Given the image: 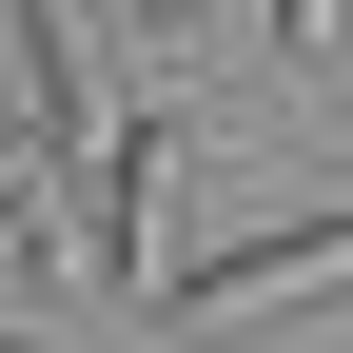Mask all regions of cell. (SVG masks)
Wrapping results in <instances>:
<instances>
[{
    "label": "cell",
    "mask_w": 353,
    "mask_h": 353,
    "mask_svg": "<svg viewBox=\"0 0 353 353\" xmlns=\"http://www.w3.org/2000/svg\"><path fill=\"white\" fill-rule=\"evenodd\" d=\"M157 176H176V118H118V138H99V275L118 294H176L157 275Z\"/></svg>",
    "instance_id": "3957f363"
},
{
    "label": "cell",
    "mask_w": 353,
    "mask_h": 353,
    "mask_svg": "<svg viewBox=\"0 0 353 353\" xmlns=\"http://www.w3.org/2000/svg\"><path fill=\"white\" fill-rule=\"evenodd\" d=\"M0 20H20V138L79 176V157L118 138V99H99V0H0Z\"/></svg>",
    "instance_id": "7a4b0ae2"
},
{
    "label": "cell",
    "mask_w": 353,
    "mask_h": 353,
    "mask_svg": "<svg viewBox=\"0 0 353 353\" xmlns=\"http://www.w3.org/2000/svg\"><path fill=\"white\" fill-rule=\"evenodd\" d=\"M0 353H39V334H0Z\"/></svg>",
    "instance_id": "8992f818"
},
{
    "label": "cell",
    "mask_w": 353,
    "mask_h": 353,
    "mask_svg": "<svg viewBox=\"0 0 353 353\" xmlns=\"http://www.w3.org/2000/svg\"><path fill=\"white\" fill-rule=\"evenodd\" d=\"M138 20H157V39H176V20H216V0H138Z\"/></svg>",
    "instance_id": "5b68a950"
},
{
    "label": "cell",
    "mask_w": 353,
    "mask_h": 353,
    "mask_svg": "<svg viewBox=\"0 0 353 353\" xmlns=\"http://www.w3.org/2000/svg\"><path fill=\"white\" fill-rule=\"evenodd\" d=\"M275 20V59H334V0H255Z\"/></svg>",
    "instance_id": "277c9868"
},
{
    "label": "cell",
    "mask_w": 353,
    "mask_h": 353,
    "mask_svg": "<svg viewBox=\"0 0 353 353\" xmlns=\"http://www.w3.org/2000/svg\"><path fill=\"white\" fill-rule=\"evenodd\" d=\"M334 294H353V216H275V236H236L216 275H176V294H157V334H176V353H236V334L334 314Z\"/></svg>",
    "instance_id": "6da1fadb"
}]
</instances>
